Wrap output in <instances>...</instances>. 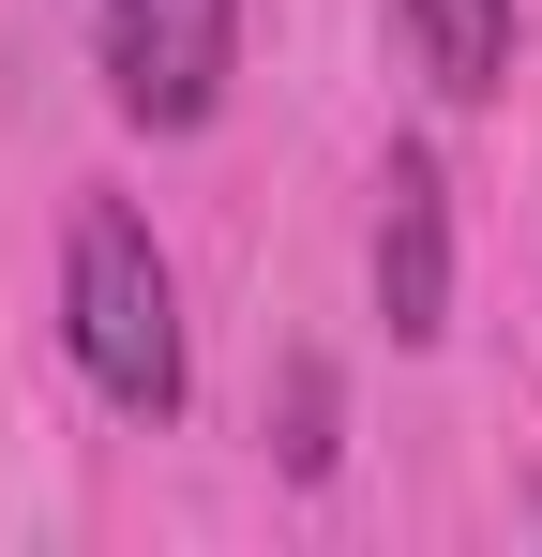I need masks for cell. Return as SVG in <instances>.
Returning <instances> with one entry per match:
<instances>
[{
  "mask_svg": "<svg viewBox=\"0 0 542 557\" xmlns=\"http://www.w3.org/2000/svg\"><path fill=\"white\" fill-rule=\"evenodd\" d=\"M377 317H392V347L452 332V182H438L422 136L377 166Z\"/></svg>",
  "mask_w": 542,
  "mask_h": 557,
  "instance_id": "3957f363",
  "label": "cell"
},
{
  "mask_svg": "<svg viewBox=\"0 0 542 557\" xmlns=\"http://www.w3.org/2000/svg\"><path fill=\"white\" fill-rule=\"evenodd\" d=\"M392 15H407V61L438 76V106H497L513 91V46H528L513 0H392Z\"/></svg>",
  "mask_w": 542,
  "mask_h": 557,
  "instance_id": "277c9868",
  "label": "cell"
},
{
  "mask_svg": "<svg viewBox=\"0 0 542 557\" xmlns=\"http://www.w3.org/2000/svg\"><path fill=\"white\" fill-rule=\"evenodd\" d=\"M242 61V0H90V76L136 136H196Z\"/></svg>",
  "mask_w": 542,
  "mask_h": 557,
  "instance_id": "7a4b0ae2",
  "label": "cell"
},
{
  "mask_svg": "<svg viewBox=\"0 0 542 557\" xmlns=\"http://www.w3.org/2000/svg\"><path fill=\"white\" fill-rule=\"evenodd\" d=\"M61 332H76V376L121 407V422H181V392H196L181 272H167V242H151L121 196H90L76 242H61Z\"/></svg>",
  "mask_w": 542,
  "mask_h": 557,
  "instance_id": "6da1fadb",
  "label": "cell"
},
{
  "mask_svg": "<svg viewBox=\"0 0 542 557\" xmlns=\"http://www.w3.org/2000/svg\"><path fill=\"white\" fill-rule=\"evenodd\" d=\"M286 482H332V362L286 376Z\"/></svg>",
  "mask_w": 542,
  "mask_h": 557,
  "instance_id": "5b68a950",
  "label": "cell"
}]
</instances>
